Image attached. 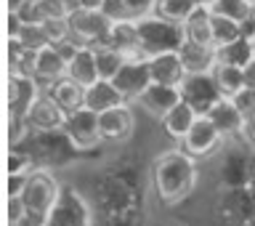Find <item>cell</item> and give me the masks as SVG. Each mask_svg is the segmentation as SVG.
I'll return each mask as SVG.
<instances>
[{
  "label": "cell",
  "mask_w": 255,
  "mask_h": 226,
  "mask_svg": "<svg viewBox=\"0 0 255 226\" xmlns=\"http://www.w3.org/2000/svg\"><path fill=\"white\" fill-rule=\"evenodd\" d=\"M101 13L107 16V19H109L112 24L130 19V16H128V8H125V0H104V8H101Z\"/></svg>",
  "instance_id": "obj_35"
},
{
  "label": "cell",
  "mask_w": 255,
  "mask_h": 226,
  "mask_svg": "<svg viewBox=\"0 0 255 226\" xmlns=\"http://www.w3.org/2000/svg\"><path fill=\"white\" fill-rule=\"evenodd\" d=\"M61 195V184L56 181V176L45 168H35L27 181H24V189H21V200L27 205V211H35V213H51V208L56 205V200Z\"/></svg>",
  "instance_id": "obj_3"
},
{
  "label": "cell",
  "mask_w": 255,
  "mask_h": 226,
  "mask_svg": "<svg viewBox=\"0 0 255 226\" xmlns=\"http://www.w3.org/2000/svg\"><path fill=\"white\" fill-rule=\"evenodd\" d=\"M210 13H213V11H210ZM210 27H213V45H215V48L231 45L234 40L245 37V29H242V24H239V21H234V19H226V16H218V13H213V19H210Z\"/></svg>",
  "instance_id": "obj_28"
},
{
  "label": "cell",
  "mask_w": 255,
  "mask_h": 226,
  "mask_svg": "<svg viewBox=\"0 0 255 226\" xmlns=\"http://www.w3.org/2000/svg\"><path fill=\"white\" fill-rule=\"evenodd\" d=\"M202 115H207L215 123V128L223 133V136H239V133H247V120L245 115L239 112V107L231 99H221L213 104L207 112H202Z\"/></svg>",
  "instance_id": "obj_16"
},
{
  "label": "cell",
  "mask_w": 255,
  "mask_h": 226,
  "mask_svg": "<svg viewBox=\"0 0 255 226\" xmlns=\"http://www.w3.org/2000/svg\"><path fill=\"white\" fill-rule=\"evenodd\" d=\"M250 3H253V5H255V0H250Z\"/></svg>",
  "instance_id": "obj_43"
},
{
  "label": "cell",
  "mask_w": 255,
  "mask_h": 226,
  "mask_svg": "<svg viewBox=\"0 0 255 226\" xmlns=\"http://www.w3.org/2000/svg\"><path fill=\"white\" fill-rule=\"evenodd\" d=\"M245 85L247 88H255V59L245 67Z\"/></svg>",
  "instance_id": "obj_38"
},
{
  "label": "cell",
  "mask_w": 255,
  "mask_h": 226,
  "mask_svg": "<svg viewBox=\"0 0 255 226\" xmlns=\"http://www.w3.org/2000/svg\"><path fill=\"white\" fill-rule=\"evenodd\" d=\"M133 128H135V117H133V109L130 104H123V107H115V109H107L99 115V131H101V139L109 141V144H123L133 136Z\"/></svg>",
  "instance_id": "obj_10"
},
{
  "label": "cell",
  "mask_w": 255,
  "mask_h": 226,
  "mask_svg": "<svg viewBox=\"0 0 255 226\" xmlns=\"http://www.w3.org/2000/svg\"><path fill=\"white\" fill-rule=\"evenodd\" d=\"M123 104H130V101L125 99V93L117 88L115 80H96L93 85L85 88L83 107H88L96 115H101L107 109H115V107H123Z\"/></svg>",
  "instance_id": "obj_15"
},
{
  "label": "cell",
  "mask_w": 255,
  "mask_h": 226,
  "mask_svg": "<svg viewBox=\"0 0 255 226\" xmlns=\"http://www.w3.org/2000/svg\"><path fill=\"white\" fill-rule=\"evenodd\" d=\"M40 27H43V32H45V37H48V43H51V45L72 37L69 16H64V19H45V21H40Z\"/></svg>",
  "instance_id": "obj_31"
},
{
  "label": "cell",
  "mask_w": 255,
  "mask_h": 226,
  "mask_svg": "<svg viewBox=\"0 0 255 226\" xmlns=\"http://www.w3.org/2000/svg\"><path fill=\"white\" fill-rule=\"evenodd\" d=\"M183 101V91L178 85H159V83H149L146 91H143L133 104H138L141 109H146L151 117L162 120L167 112H170L175 104Z\"/></svg>",
  "instance_id": "obj_11"
},
{
  "label": "cell",
  "mask_w": 255,
  "mask_h": 226,
  "mask_svg": "<svg viewBox=\"0 0 255 226\" xmlns=\"http://www.w3.org/2000/svg\"><path fill=\"white\" fill-rule=\"evenodd\" d=\"M32 171H35V163L29 155H19V152L8 155V176H29Z\"/></svg>",
  "instance_id": "obj_34"
},
{
  "label": "cell",
  "mask_w": 255,
  "mask_h": 226,
  "mask_svg": "<svg viewBox=\"0 0 255 226\" xmlns=\"http://www.w3.org/2000/svg\"><path fill=\"white\" fill-rule=\"evenodd\" d=\"M64 136L69 139V144L80 152H91L96 149L101 139V131H99V115L91 112L88 107H80L75 112L67 115V123H64Z\"/></svg>",
  "instance_id": "obj_4"
},
{
  "label": "cell",
  "mask_w": 255,
  "mask_h": 226,
  "mask_svg": "<svg viewBox=\"0 0 255 226\" xmlns=\"http://www.w3.org/2000/svg\"><path fill=\"white\" fill-rule=\"evenodd\" d=\"M181 91H183V99H186L189 104H194L199 112H207L215 101L221 99L218 88H215V83H213V75H189L186 80H183Z\"/></svg>",
  "instance_id": "obj_19"
},
{
  "label": "cell",
  "mask_w": 255,
  "mask_h": 226,
  "mask_svg": "<svg viewBox=\"0 0 255 226\" xmlns=\"http://www.w3.org/2000/svg\"><path fill=\"white\" fill-rule=\"evenodd\" d=\"M32 0H8V13H24Z\"/></svg>",
  "instance_id": "obj_37"
},
{
  "label": "cell",
  "mask_w": 255,
  "mask_h": 226,
  "mask_svg": "<svg viewBox=\"0 0 255 226\" xmlns=\"http://www.w3.org/2000/svg\"><path fill=\"white\" fill-rule=\"evenodd\" d=\"M45 93L51 96L64 112H75V109L83 107V101H85V88L80 85L77 80H72L69 75L56 80L51 85H45Z\"/></svg>",
  "instance_id": "obj_22"
},
{
  "label": "cell",
  "mask_w": 255,
  "mask_h": 226,
  "mask_svg": "<svg viewBox=\"0 0 255 226\" xmlns=\"http://www.w3.org/2000/svg\"><path fill=\"white\" fill-rule=\"evenodd\" d=\"M199 5L202 0H157V16L173 24H183Z\"/></svg>",
  "instance_id": "obj_29"
},
{
  "label": "cell",
  "mask_w": 255,
  "mask_h": 226,
  "mask_svg": "<svg viewBox=\"0 0 255 226\" xmlns=\"http://www.w3.org/2000/svg\"><path fill=\"white\" fill-rule=\"evenodd\" d=\"M61 3H64V5H67V8H69V11H75V8L80 5V0H61Z\"/></svg>",
  "instance_id": "obj_40"
},
{
  "label": "cell",
  "mask_w": 255,
  "mask_h": 226,
  "mask_svg": "<svg viewBox=\"0 0 255 226\" xmlns=\"http://www.w3.org/2000/svg\"><path fill=\"white\" fill-rule=\"evenodd\" d=\"M231 101L239 107V112L245 115L247 123H253V120H255V88H242V91H239Z\"/></svg>",
  "instance_id": "obj_33"
},
{
  "label": "cell",
  "mask_w": 255,
  "mask_h": 226,
  "mask_svg": "<svg viewBox=\"0 0 255 226\" xmlns=\"http://www.w3.org/2000/svg\"><path fill=\"white\" fill-rule=\"evenodd\" d=\"M48 226H91V211L75 187H61V195L48 213Z\"/></svg>",
  "instance_id": "obj_5"
},
{
  "label": "cell",
  "mask_w": 255,
  "mask_h": 226,
  "mask_svg": "<svg viewBox=\"0 0 255 226\" xmlns=\"http://www.w3.org/2000/svg\"><path fill=\"white\" fill-rule=\"evenodd\" d=\"M223 136L218 128H215V123L207 115H199L197 117V123L191 125V131L186 133V139L181 141V149L183 152H189L191 157H210L215 149L223 144Z\"/></svg>",
  "instance_id": "obj_8"
},
{
  "label": "cell",
  "mask_w": 255,
  "mask_h": 226,
  "mask_svg": "<svg viewBox=\"0 0 255 226\" xmlns=\"http://www.w3.org/2000/svg\"><path fill=\"white\" fill-rule=\"evenodd\" d=\"M210 19H213L210 8L202 3L194 13L189 16L186 21L181 24V27H183V37L191 40V43H199V45H213V27H210ZM213 48H215V45H213Z\"/></svg>",
  "instance_id": "obj_23"
},
{
  "label": "cell",
  "mask_w": 255,
  "mask_h": 226,
  "mask_svg": "<svg viewBox=\"0 0 255 226\" xmlns=\"http://www.w3.org/2000/svg\"><path fill=\"white\" fill-rule=\"evenodd\" d=\"M197 157H191L183 149H167L154 160L151 179L154 192L162 205H178L183 203L197 187Z\"/></svg>",
  "instance_id": "obj_1"
},
{
  "label": "cell",
  "mask_w": 255,
  "mask_h": 226,
  "mask_svg": "<svg viewBox=\"0 0 255 226\" xmlns=\"http://www.w3.org/2000/svg\"><path fill=\"white\" fill-rule=\"evenodd\" d=\"M117 88L125 93L128 101H135L138 96L146 91V85L151 83V75H149V64L146 59H128L125 67L120 69V75L115 77Z\"/></svg>",
  "instance_id": "obj_14"
},
{
  "label": "cell",
  "mask_w": 255,
  "mask_h": 226,
  "mask_svg": "<svg viewBox=\"0 0 255 226\" xmlns=\"http://www.w3.org/2000/svg\"><path fill=\"white\" fill-rule=\"evenodd\" d=\"M250 43H253V51H255V29H253V35H250Z\"/></svg>",
  "instance_id": "obj_41"
},
{
  "label": "cell",
  "mask_w": 255,
  "mask_h": 226,
  "mask_svg": "<svg viewBox=\"0 0 255 226\" xmlns=\"http://www.w3.org/2000/svg\"><path fill=\"white\" fill-rule=\"evenodd\" d=\"M202 3H205V5H210V3H213V0H202Z\"/></svg>",
  "instance_id": "obj_42"
},
{
  "label": "cell",
  "mask_w": 255,
  "mask_h": 226,
  "mask_svg": "<svg viewBox=\"0 0 255 226\" xmlns=\"http://www.w3.org/2000/svg\"><path fill=\"white\" fill-rule=\"evenodd\" d=\"M69 27H72V37H75L80 45H101V43H107V37H109L112 21L101 11H83V8H75V11L69 13Z\"/></svg>",
  "instance_id": "obj_6"
},
{
  "label": "cell",
  "mask_w": 255,
  "mask_h": 226,
  "mask_svg": "<svg viewBox=\"0 0 255 226\" xmlns=\"http://www.w3.org/2000/svg\"><path fill=\"white\" fill-rule=\"evenodd\" d=\"M202 115V112H199L194 104H189L186 99H183L181 104H175V107L167 112V115L159 120V123H162V128H165V133L170 136V139H175V141H183L186 139V133L191 131V125L197 123V117Z\"/></svg>",
  "instance_id": "obj_20"
},
{
  "label": "cell",
  "mask_w": 255,
  "mask_h": 226,
  "mask_svg": "<svg viewBox=\"0 0 255 226\" xmlns=\"http://www.w3.org/2000/svg\"><path fill=\"white\" fill-rule=\"evenodd\" d=\"M11 226H48V216L45 213H35V211H27L21 216L16 224H11Z\"/></svg>",
  "instance_id": "obj_36"
},
{
  "label": "cell",
  "mask_w": 255,
  "mask_h": 226,
  "mask_svg": "<svg viewBox=\"0 0 255 226\" xmlns=\"http://www.w3.org/2000/svg\"><path fill=\"white\" fill-rule=\"evenodd\" d=\"M67 75L72 80H77L83 88L88 85H93L96 80H101L99 77V64H96V51H93V45H80L75 56L69 59L67 64Z\"/></svg>",
  "instance_id": "obj_21"
},
{
  "label": "cell",
  "mask_w": 255,
  "mask_h": 226,
  "mask_svg": "<svg viewBox=\"0 0 255 226\" xmlns=\"http://www.w3.org/2000/svg\"><path fill=\"white\" fill-rule=\"evenodd\" d=\"M77 8H83V11H101V8H104V0H80Z\"/></svg>",
  "instance_id": "obj_39"
},
{
  "label": "cell",
  "mask_w": 255,
  "mask_h": 226,
  "mask_svg": "<svg viewBox=\"0 0 255 226\" xmlns=\"http://www.w3.org/2000/svg\"><path fill=\"white\" fill-rule=\"evenodd\" d=\"M107 43H109L112 48H117L120 53H125L128 59H146L143 45H141V35H138V24H135L133 19H125V21L112 24Z\"/></svg>",
  "instance_id": "obj_17"
},
{
  "label": "cell",
  "mask_w": 255,
  "mask_h": 226,
  "mask_svg": "<svg viewBox=\"0 0 255 226\" xmlns=\"http://www.w3.org/2000/svg\"><path fill=\"white\" fill-rule=\"evenodd\" d=\"M32 75H35L40 83H43V88L51 85V83H56V80L67 77V59L59 53V48H56V45L40 48V51L35 53Z\"/></svg>",
  "instance_id": "obj_18"
},
{
  "label": "cell",
  "mask_w": 255,
  "mask_h": 226,
  "mask_svg": "<svg viewBox=\"0 0 255 226\" xmlns=\"http://www.w3.org/2000/svg\"><path fill=\"white\" fill-rule=\"evenodd\" d=\"M178 56L183 61L186 75H213V69L218 67V48L213 45H199L191 43V40H183Z\"/></svg>",
  "instance_id": "obj_13"
},
{
  "label": "cell",
  "mask_w": 255,
  "mask_h": 226,
  "mask_svg": "<svg viewBox=\"0 0 255 226\" xmlns=\"http://www.w3.org/2000/svg\"><path fill=\"white\" fill-rule=\"evenodd\" d=\"M253 141H255V136H253Z\"/></svg>",
  "instance_id": "obj_44"
},
{
  "label": "cell",
  "mask_w": 255,
  "mask_h": 226,
  "mask_svg": "<svg viewBox=\"0 0 255 226\" xmlns=\"http://www.w3.org/2000/svg\"><path fill=\"white\" fill-rule=\"evenodd\" d=\"M125 8L133 21H141L146 16L157 13V0H125Z\"/></svg>",
  "instance_id": "obj_32"
},
{
  "label": "cell",
  "mask_w": 255,
  "mask_h": 226,
  "mask_svg": "<svg viewBox=\"0 0 255 226\" xmlns=\"http://www.w3.org/2000/svg\"><path fill=\"white\" fill-rule=\"evenodd\" d=\"M45 93L43 83L24 72H11V88H8V107H11V120L27 123V112L32 109L40 96Z\"/></svg>",
  "instance_id": "obj_7"
},
{
  "label": "cell",
  "mask_w": 255,
  "mask_h": 226,
  "mask_svg": "<svg viewBox=\"0 0 255 226\" xmlns=\"http://www.w3.org/2000/svg\"><path fill=\"white\" fill-rule=\"evenodd\" d=\"M253 59H255V51H253L250 37H239L231 45L218 48V61L221 64H234V67H242L245 69Z\"/></svg>",
  "instance_id": "obj_30"
},
{
  "label": "cell",
  "mask_w": 255,
  "mask_h": 226,
  "mask_svg": "<svg viewBox=\"0 0 255 226\" xmlns=\"http://www.w3.org/2000/svg\"><path fill=\"white\" fill-rule=\"evenodd\" d=\"M213 83L218 88V93L223 99H234V96L242 91L245 85V69L242 67H234V64H221L213 69Z\"/></svg>",
  "instance_id": "obj_24"
},
{
  "label": "cell",
  "mask_w": 255,
  "mask_h": 226,
  "mask_svg": "<svg viewBox=\"0 0 255 226\" xmlns=\"http://www.w3.org/2000/svg\"><path fill=\"white\" fill-rule=\"evenodd\" d=\"M72 11L67 5L61 3V0H32L27 5V11L21 13L24 21H45V19H64V16H69Z\"/></svg>",
  "instance_id": "obj_26"
},
{
  "label": "cell",
  "mask_w": 255,
  "mask_h": 226,
  "mask_svg": "<svg viewBox=\"0 0 255 226\" xmlns=\"http://www.w3.org/2000/svg\"><path fill=\"white\" fill-rule=\"evenodd\" d=\"M213 13L218 16H226V19H234L245 27L250 19H255V5L250 3V0H213L210 5Z\"/></svg>",
  "instance_id": "obj_27"
},
{
  "label": "cell",
  "mask_w": 255,
  "mask_h": 226,
  "mask_svg": "<svg viewBox=\"0 0 255 226\" xmlns=\"http://www.w3.org/2000/svg\"><path fill=\"white\" fill-rule=\"evenodd\" d=\"M93 51H96V64H99V77L101 80H115L120 75V69L125 67L128 56L120 53L117 48H112L109 43L93 45Z\"/></svg>",
  "instance_id": "obj_25"
},
{
  "label": "cell",
  "mask_w": 255,
  "mask_h": 226,
  "mask_svg": "<svg viewBox=\"0 0 255 226\" xmlns=\"http://www.w3.org/2000/svg\"><path fill=\"white\" fill-rule=\"evenodd\" d=\"M138 24V35H141V45H143V53L154 56V53H165V51H178L183 45V27L181 24H173L162 19V16L151 13L146 19L135 21Z\"/></svg>",
  "instance_id": "obj_2"
},
{
  "label": "cell",
  "mask_w": 255,
  "mask_h": 226,
  "mask_svg": "<svg viewBox=\"0 0 255 226\" xmlns=\"http://www.w3.org/2000/svg\"><path fill=\"white\" fill-rule=\"evenodd\" d=\"M67 115L69 112H64L51 96L43 93L35 104H32V109L27 112V125H29V131H35V133H61L64 123H67Z\"/></svg>",
  "instance_id": "obj_9"
},
{
  "label": "cell",
  "mask_w": 255,
  "mask_h": 226,
  "mask_svg": "<svg viewBox=\"0 0 255 226\" xmlns=\"http://www.w3.org/2000/svg\"><path fill=\"white\" fill-rule=\"evenodd\" d=\"M149 64V75H151V83H159V85H183L186 80V69H183V61L178 51H165V53H154L146 59Z\"/></svg>",
  "instance_id": "obj_12"
}]
</instances>
